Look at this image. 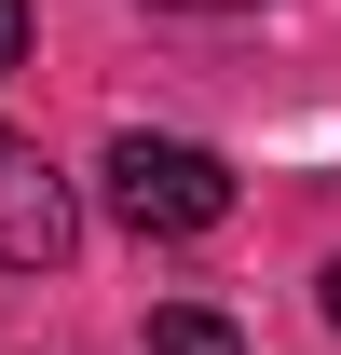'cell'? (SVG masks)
Here are the masks:
<instances>
[{"label":"cell","mask_w":341,"mask_h":355,"mask_svg":"<svg viewBox=\"0 0 341 355\" xmlns=\"http://www.w3.org/2000/svg\"><path fill=\"white\" fill-rule=\"evenodd\" d=\"M110 219L137 232V246H191V232L232 219V164H218L205 137H110Z\"/></svg>","instance_id":"cell-1"},{"label":"cell","mask_w":341,"mask_h":355,"mask_svg":"<svg viewBox=\"0 0 341 355\" xmlns=\"http://www.w3.org/2000/svg\"><path fill=\"white\" fill-rule=\"evenodd\" d=\"M82 246V205H69V178L28 150V137L0 123V273H55Z\"/></svg>","instance_id":"cell-2"},{"label":"cell","mask_w":341,"mask_h":355,"mask_svg":"<svg viewBox=\"0 0 341 355\" xmlns=\"http://www.w3.org/2000/svg\"><path fill=\"white\" fill-rule=\"evenodd\" d=\"M150 355H246V328L205 314V301H164V314H150Z\"/></svg>","instance_id":"cell-3"},{"label":"cell","mask_w":341,"mask_h":355,"mask_svg":"<svg viewBox=\"0 0 341 355\" xmlns=\"http://www.w3.org/2000/svg\"><path fill=\"white\" fill-rule=\"evenodd\" d=\"M14 55H28V0H0V69H14Z\"/></svg>","instance_id":"cell-4"},{"label":"cell","mask_w":341,"mask_h":355,"mask_svg":"<svg viewBox=\"0 0 341 355\" xmlns=\"http://www.w3.org/2000/svg\"><path fill=\"white\" fill-rule=\"evenodd\" d=\"M328 328H341V260H328Z\"/></svg>","instance_id":"cell-5"},{"label":"cell","mask_w":341,"mask_h":355,"mask_svg":"<svg viewBox=\"0 0 341 355\" xmlns=\"http://www.w3.org/2000/svg\"><path fill=\"white\" fill-rule=\"evenodd\" d=\"M177 14H232V0H177Z\"/></svg>","instance_id":"cell-6"}]
</instances>
